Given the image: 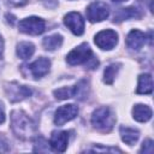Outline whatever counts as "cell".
<instances>
[{
    "label": "cell",
    "mask_w": 154,
    "mask_h": 154,
    "mask_svg": "<svg viewBox=\"0 0 154 154\" xmlns=\"http://www.w3.org/2000/svg\"><path fill=\"white\" fill-rule=\"evenodd\" d=\"M146 40L147 37L144 32H142L141 30H131L126 36V45L129 48L137 51L143 47V45L146 43Z\"/></svg>",
    "instance_id": "obj_12"
},
{
    "label": "cell",
    "mask_w": 154,
    "mask_h": 154,
    "mask_svg": "<svg viewBox=\"0 0 154 154\" xmlns=\"http://www.w3.org/2000/svg\"><path fill=\"white\" fill-rule=\"evenodd\" d=\"M67 142H69L67 131H53L49 140V146L53 148V150L63 153L67 148Z\"/></svg>",
    "instance_id": "obj_11"
},
{
    "label": "cell",
    "mask_w": 154,
    "mask_h": 154,
    "mask_svg": "<svg viewBox=\"0 0 154 154\" xmlns=\"http://www.w3.org/2000/svg\"><path fill=\"white\" fill-rule=\"evenodd\" d=\"M61 43H63V36L61 35H58V34L47 36L42 41V45H43V47L47 51H54V49L59 48L61 46Z\"/></svg>",
    "instance_id": "obj_17"
},
{
    "label": "cell",
    "mask_w": 154,
    "mask_h": 154,
    "mask_svg": "<svg viewBox=\"0 0 154 154\" xmlns=\"http://www.w3.org/2000/svg\"><path fill=\"white\" fill-rule=\"evenodd\" d=\"M78 114V107L73 103L70 105H64L61 107H59L55 111V116H54V123L58 126L64 125L65 123L72 120Z\"/></svg>",
    "instance_id": "obj_7"
},
{
    "label": "cell",
    "mask_w": 154,
    "mask_h": 154,
    "mask_svg": "<svg viewBox=\"0 0 154 154\" xmlns=\"http://www.w3.org/2000/svg\"><path fill=\"white\" fill-rule=\"evenodd\" d=\"M35 52V46L31 42H20L17 46V55L20 59L30 58Z\"/></svg>",
    "instance_id": "obj_19"
},
{
    "label": "cell",
    "mask_w": 154,
    "mask_h": 154,
    "mask_svg": "<svg viewBox=\"0 0 154 154\" xmlns=\"http://www.w3.org/2000/svg\"><path fill=\"white\" fill-rule=\"evenodd\" d=\"M6 93H7V96L8 99L12 101V102H17V101H20L28 96L31 95V89L26 85H20L16 82L11 83L8 87H6Z\"/></svg>",
    "instance_id": "obj_9"
},
{
    "label": "cell",
    "mask_w": 154,
    "mask_h": 154,
    "mask_svg": "<svg viewBox=\"0 0 154 154\" xmlns=\"http://www.w3.org/2000/svg\"><path fill=\"white\" fill-rule=\"evenodd\" d=\"M19 31L29 35H40L46 29V23L38 17H28L18 23Z\"/></svg>",
    "instance_id": "obj_3"
},
{
    "label": "cell",
    "mask_w": 154,
    "mask_h": 154,
    "mask_svg": "<svg viewBox=\"0 0 154 154\" xmlns=\"http://www.w3.org/2000/svg\"><path fill=\"white\" fill-rule=\"evenodd\" d=\"M141 153L144 154H153V141L152 140H146L142 144Z\"/></svg>",
    "instance_id": "obj_22"
},
{
    "label": "cell",
    "mask_w": 154,
    "mask_h": 154,
    "mask_svg": "<svg viewBox=\"0 0 154 154\" xmlns=\"http://www.w3.org/2000/svg\"><path fill=\"white\" fill-rule=\"evenodd\" d=\"M65 25L77 36L84 32V19L78 12H70L64 17Z\"/></svg>",
    "instance_id": "obj_8"
},
{
    "label": "cell",
    "mask_w": 154,
    "mask_h": 154,
    "mask_svg": "<svg viewBox=\"0 0 154 154\" xmlns=\"http://www.w3.org/2000/svg\"><path fill=\"white\" fill-rule=\"evenodd\" d=\"M29 0H7V4L11 6H23L28 2Z\"/></svg>",
    "instance_id": "obj_24"
},
{
    "label": "cell",
    "mask_w": 154,
    "mask_h": 154,
    "mask_svg": "<svg viewBox=\"0 0 154 154\" xmlns=\"http://www.w3.org/2000/svg\"><path fill=\"white\" fill-rule=\"evenodd\" d=\"M132 117L135 120L144 123L148 122L152 118V109L149 106L147 105H142V103H137L132 108Z\"/></svg>",
    "instance_id": "obj_13"
},
{
    "label": "cell",
    "mask_w": 154,
    "mask_h": 154,
    "mask_svg": "<svg viewBox=\"0 0 154 154\" xmlns=\"http://www.w3.org/2000/svg\"><path fill=\"white\" fill-rule=\"evenodd\" d=\"M119 67H120V64H111V65H108L103 71V82L107 83V84H112L114 78H116V75L119 71Z\"/></svg>",
    "instance_id": "obj_20"
},
{
    "label": "cell",
    "mask_w": 154,
    "mask_h": 154,
    "mask_svg": "<svg viewBox=\"0 0 154 154\" xmlns=\"http://www.w3.org/2000/svg\"><path fill=\"white\" fill-rule=\"evenodd\" d=\"M49 67H51L49 59L41 57L29 65V71L34 78H41L49 71Z\"/></svg>",
    "instance_id": "obj_10"
},
{
    "label": "cell",
    "mask_w": 154,
    "mask_h": 154,
    "mask_svg": "<svg viewBox=\"0 0 154 154\" xmlns=\"http://www.w3.org/2000/svg\"><path fill=\"white\" fill-rule=\"evenodd\" d=\"M91 58H93V52L90 47L88 46V43H82L67 54L66 61L70 65H79L89 61Z\"/></svg>",
    "instance_id": "obj_4"
},
{
    "label": "cell",
    "mask_w": 154,
    "mask_h": 154,
    "mask_svg": "<svg viewBox=\"0 0 154 154\" xmlns=\"http://www.w3.org/2000/svg\"><path fill=\"white\" fill-rule=\"evenodd\" d=\"M141 12L136 7H125V8H119L116 14H114V22L119 23L122 20L131 19V18H141Z\"/></svg>",
    "instance_id": "obj_14"
},
{
    "label": "cell",
    "mask_w": 154,
    "mask_h": 154,
    "mask_svg": "<svg viewBox=\"0 0 154 154\" xmlns=\"http://www.w3.org/2000/svg\"><path fill=\"white\" fill-rule=\"evenodd\" d=\"M116 122V118L111 111L109 107L102 106L96 108L93 114H91V124L95 129L103 131V132H108L111 131V129L113 128V124Z\"/></svg>",
    "instance_id": "obj_2"
},
{
    "label": "cell",
    "mask_w": 154,
    "mask_h": 154,
    "mask_svg": "<svg viewBox=\"0 0 154 154\" xmlns=\"http://www.w3.org/2000/svg\"><path fill=\"white\" fill-rule=\"evenodd\" d=\"M2 52H4V41H2V37L0 36V58L2 55Z\"/></svg>",
    "instance_id": "obj_26"
},
{
    "label": "cell",
    "mask_w": 154,
    "mask_h": 154,
    "mask_svg": "<svg viewBox=\"0 0 154 154\" xmlns=\"http://www.w3.org/2000/svg\"><path fill=\"white\" fill-rule=\"evenodd\" d=\"M54 95L58 100H65L69 97L73 96V88H69V87H64L60 89L54 90Z\"/></svg>",
    "instance_id": "obj_21"
},
{
    "label": "cell",
    "mask_w": 154,
    "mask_h": 154,
    "mask_svg": "<svg viewBox=\"0 0 154 154\" xmlns=\"http://www.w3.org/2000/svg\"><path fill=\"white\" fill-rule=\"evenodd\" d=\"M88 152H111V153L118 152V153H122V150L118 148H108V147H106V148L105 147H94L91 149H88Z\"/></svg>",
    "instance_id": "obj_23"
},
{
    "label": "cell",
    "mask_w": 154,
    "mask_h": 154,
    "mask_svg": "<svg viewBox=\"0 0 154 154\" xmlns=\"http://www.w3.org/2000/svg\"><path fill=\"white\" fill-rule=\"evenodd\" d=\"M95 45L101 49H112L118 43V34L112 29H106L96 34Z\"/></svg>",
    "instance_id": "obj_6"
},
{
    "label": "cell",
    "mask_w": 154,
    "mask_h": 154,
    "mask_svg": "<svg viewBox=\"0 0 154 154\" xmlns=\"http://www.w3.org/2000/svg\"><path fill=\"white\" fill-rule=\"evenodd\" d=\"M11 128L14 135L22 140L31 138L35 135V124L23 111H13L11 113Z\"/></svg>",
    "instance_id": "obj_1"
},
{
    "label": "cell",
    "mask_w": 154,
    "mask_h": 154,
    "mask_svg": "<svg viewBox=\"0 0 154 154\" xmlns=\"http://www.w3.org/2000/svg\"><path fill=\"white\" fill-rule=\"evenodd\" d=\"M137 94H152L153 91V79L148 73H143L138 77V85L136 89Z\"/></svg>",
    "instance_id": "obj_16"
},
{
    "label": "cell",
    "mask_w": 154,
    "mask_h": 154,
    "mask_svg": "<svg viewBox=\"0 0 154 154\" xmlns=\"http://www.w3.org/2000/svg\"><path fill=\"white\" fill-rule=\"evenodd\" d=\"M89 94V84L87 79H81L75 87H73V96L78 100H84L88 97Z\"/></svg>",
    "instance_id": "obj_18"
},
{
    "label": "cell",
    "mask_w": 154,
    "mask_h": 154,
    "mask_svg": "<svg viewBox=\"0 0 154 154\" xmlns=\"http://www.w3.org/2000/svg\"><path fill=\"white\" fill-rule=\"evenodd\" d=\"M119 132H120V137H122L123 142H125L129 146H132L134 143H136L138 137H140L138 130L132 129V128H128V126H120Z\"/></svg>",
    "instance_id": "obj_15"
},
{
    "label": "cell",
    "mask_w": 154,
    "mask_h": 154,
    "mask_svg": "<svg viewBox=\"0 0 154 154\" xmlns=\"http://www.w3.org/2000/svg\"><path fill=\"white\" fill-rule=\"evenodd\" d=\"M112 1H114V2H122V1H126V0H112Z\"/></svg>",
    "instance_id": "obj_27"
},
{
    "label": "cell",
    "mask_w": 154,
    "mask_h": 154,
    "mask_svg": "<svg viewBox=\"0 0 154 154\" xmlns=\"http://www.w3.org/2000/svg\"><path fill=\"white\" fill-rule=\"evenodd\" d=\"M85 12H87L88 20L91 23H96V22L105 20L109 16V7L106 2L95 1L87 7Z\"/></svg>",
    "instance_id": "obj_5"
},
{
    "label": "cell",
    "mask_w": 154,
    "mask_h": 154,
    "mask_svg": "<svg viewBox=\"0 0 154 154\" xmlns=\"http://www.w3.org/2000/svg\"><path fill=\"white\" fill-rule=\"evenodd\" d=\"M5 122V111H4V106L0 102V124H2Z\"/></svg>",
    "instance_id": "obj_25"
}]
</instances>
